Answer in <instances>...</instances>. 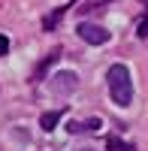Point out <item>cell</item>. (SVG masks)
<instances>
[{"mask_svg":"<svg viewBox=\"0 0 148 151\" xmlns=\"http://www.w3.org/2000/svg\"><path fill=\"white\" fill-rule=\"evenodd\" d=\"M76 33H79V36H82V40L88 42V45H106V42H109V30L103 27V24H91V21H82Z\"/></svg>","mask_w":148,"mask_h":151,"instance_id":"3","label":"cell"},{"mask_svg":"<svg viewBox=\"0 0 148 151\" xmlns=\"http://www.w3.org/2000/svg\"><path fill=\"white\" fill-rule=\"evenodd\" d=\"M106 82H109V97L115 100V106H130L133 103V79H130V70L124 64L109 67Z\"/></svg>","mask_w":148,"mask_h":151,"instance_id":"1","label":"cell"},{"mask_svg":"<svg viewBox=\"0 0 148 151\" xmlns=\"http://www.w3.org/2000/svg\"><path fill=\"white\" fill-rule=\"evenodd\" d=\"M9 52V36H3V33H0V58H3Z\"/></svg>","mask_w":148,"mask_h":151,"instance_id":"8","label":"cell"},{"mask_svg":"<svg viewBox=\"0 0 148 151\" xmlns=\"http://www.w3.org/2000/svg\"><path fill=\"white\" fill-rule=\"evenodd\" d=\"M73 136H79V133H97V130H103V121L100 118H88V121H70V127H67Z\"/></svg>","mask_w":148,"mask_h":151,"instance_id":"4","label":"cell"},{"mask_svg":"<svg viewBox=\"0 0 148 151\" xmlns=\"http://www.w3.org/2000/svg\"><path fill=\"white\" fill-rule=\"evenodd\" d=\"M106 148L109 151H130L124 142H121V139H115V136H109V142H106Z\"/></svg>","mask_w":148,"mask_h":151,"instance_id":"6","label":"cell"},{"mask_svg":"<svg viewBox=\"0 0 148 151\" xmlns=\"http://www.w3.org/2000/svg\"><path fill=\"white\" fill-rule=\"evenodd\" d=\"M60 15H64V9H55V12H52V15H48V18H45V27H48V30H52V27H55V24L60 21Z\"/></svg>","mask_w":148,"mask_h":151,"instance_id":"7","label":"cell"},{"mask_svg":"<svg viewBox=\"0 0 148 151\" xmlns=\"http://www.w3.org/2000/svg\"><path fill=\"white\" fill-rule=\"evenodd\" d=\"M82 151H94V148H82Z\"/></svg>","mask_w":148,"mask_h":151,"instance_id":"10","label":"cell"},{"mask_svg":"<svg viewBox=\"0 0 148 151\" xmlns=\"http://www.w3.org/2000/svg\"><path fill=\"white\" fill-rule=\"evenodd\" d=\"M60 115H64V109H57V112H45V115L40 118V127H42V130H55L57 121H60Z\"/></svg>","mask_w":148,"mask_h":151,"instance_id":"5","label":"cell"},{"mask_svg":"<svg viewBox=\"0 0 148 151\" xmlns=\"http://www.w3.org/2000/svg\"><path fill=\"white\" fill-rule=\"evenodd\" d=\"M139 40H148V18L139 24Z\"/></svg>","mask_w":148,"mask_h":151,"instance_id":"9","label":"cell"},{"mask_svg":"<svg viewBox=\"0 0 148 151\" xmlns=\"http://www.w3.org/2000/svg\"><path fill=\"white\" fill-rule=\"evenodd\" d=\"M48 82H52V85H48V88H52V94L67 97V94H73V91L79 88V76L73 73V70H60V73H55Z\"/></svg>","mask_w":148,"mask_h":151,"instance_id":"2","label":"cell"}]
</instances>
